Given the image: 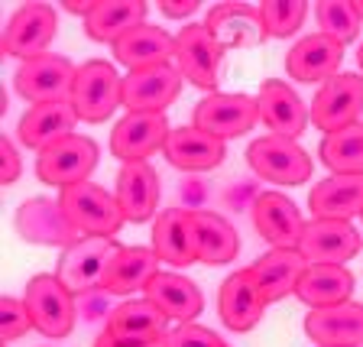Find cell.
<instances>
[{"label": "cell", "instance_id": "cell-1", "mask_svg": "<svg viewBox=\"0 0 363 347\" xmlns=\"http://www.w3.org/2000/svg\"><path fill=\"white\" fill-rule=\"evenodd\" d=\"M72 107L84 123H104L117 107H123V78L117 65L107 59L82 62L72 84Z\"/></svg>", "mask_w": 363, "mask_h": 347}, {"label": "cell", "instance_id": "cell-2", "mask_svg": "<svg viewBox=\"0 0 363 347\" xmlns=\"http://www.w3.org/2000/svg\"><path fill=\"white\" fill-rule=\"evenodd\" d=\"M23 302L30 309L33 328L43 338H68L78 321V299L55 272H39L26 282Z\"/></svg>", "mask_w": 363, "mask_h": 347}, {"label": "cell", "instance_id": "cell-3", "mask_svg": "<svg viewBox=\"0 0 363 347\" xmlns=\"http://www.w3.org/2000/svg\"><path fill=\"white\" fill-rule=\"evenodd\" d=\"M59 204L82 237H113L121 231L123 221H127L121 204H117V195H111V192L94 185V182H82V185L62 189Z\"/></svg>", "mask_w": 363, "mask_h": 347}, {"label": "cell", "instance_id": "cell-4", "mask_svg": "<svg viewBox=\"0 0 363 347\" xmlns=\"http://www.w3.org/2000/svg\"><path fill=\"white\" fill-rule=\"evenodd\" d=\"M224 45L211 36L204 23H185L175 36V68L185 82L195 88L214 94L220 84V68H224Z\"/></svg>", "mask_w": 363, "mask_h": 347}, {"label": "cell", "instance_id": "cell-5", "mask_svg": "<svg viewBox=\"0 0 363 347\" xmlns=\"http://www.w3.org/2000/svg\"><path fill=\"white\" fill-rule=\"evenodd\" d=\"M247 163L263 182H276V185H289V189L305 185L311 179V156L295 140L276 133L253 140L247 150Z\"/></svg>", "mask_w": 363, "mask_h": 347}, {"label": "cell", "instance_id": "cell-6", "mask_svg": "<svg viewBox=\"0 0 363 347\" xmlns=\"http://www.w3.org/2000/svg\"><path fill=\"white\" fill-rule=\"evenodd\" d=\"M117 253H121V243L113 241V237H82L78 243L62 250L55 276L75 295L101 289Z\"/></svg>", "mask_w": 363, "mask_h": 347}, {"label": "cell", "instance_id": "cell-7", "mask_svg": "<svg viewBox=\"0 0 363 347\" xmlns=\"http://www.w3.org/2000/svg\"><path fill=\"white\" fill-rule=\"evenodd\" d=\"M98 143L91 136L72 133L65 140H59L55 146H49L45 153L36 156V175L39 182L52 185V189H72V185H82L88 182V175L98 166Z\"/></svg>", "mask_w": 363, "mask_h": 347}, {"label": "cell", "instance_id": "cell-8", "mask_svg": "<svg viewBox=\"0 0 363 347\" xmlns=\"http://www.w3.org/2000/svg\"><path fill=\"white\" fill-rule=\"evenodd\" d=\"M259 121V101L243 94V91H214L208 98H201L195 104L191 123L204 133L218 136V140H234L243 136L247 130H253Z\"/></svg>", "mask_w": 363, "mask_h": 347}, {"label": "cell", "instance_id": "cell-9", "mask_svg": "<svg viewBox=\"0 0 363 347\" xmlns=\"http://www.w3.org/2000/svg\"><path fill=\"white\" fill-rule=\"evenodd\" d=\"M55 33H59V13L52 4H43V0L23 4L4 26V53L23 62L36 59L49 53Z\"/></svg>", "mask_w": 363, "mask_h": 347}, {"label": "cell", "instance_id": "cell-10", "mask_svg": "<svg viewBox=\"0 0 363 347\" xmlns=\"http://www.w3.org/2000/svg\"><path fill=\"white\" fill-rule=\"evenodd\" d=\"M360 114H363V75H357V72L334 75L331 82L318 88L315 101H311V123L325 136L360 123Z\"/></svg>", "mask_w": 363, "mask_h": 347}, {"label": "cell", "instance_id": "cell-11", "mask_svg": "<svg viewBox=\"0 0 363 347\" xmlns=\"http://www.w3.org/2000/svg\"><path fill=\"white\" fill-rule=\"evenodd\" d=\"M78 68L65 55L45 53L36 59H26L13 75V88L30 104H49V101H72Z\"/></svg>", "mask_w": 363, "mask_h": 347}, {"label": "cell", "instance_id": "cell-12", "mask_svg": "<svg viewBox=\"0 0 363 347\" xmlns=\"http://www.w3.org/2000/svg\"><path fill=\"white\" fill-rule=\"evenodd\" d=\"M13 227L23 241L36 243V247L68 250L72 243L82 241V234L65 218V211H62V204L55 198H26L13 214Z\"/></svg>", "mask_w": 363, "mask_h": 347}, {"label": "cell", "instance_id": "cell-13", "mask_svg": "<svg viewBox=\"0 0 363 347\" xmlns=\"http://www.w3.org/2000/svg\"><path fill=\"white\" fill-rule=\"evenodd\" d=\"M253 211V227L266 243H272V250H298L305 234V224L298 204L282 192H259L257 202L250 204Z\"/></svg>", "mask_w": 363, "mask_h": 347}, {"label": "cell", "instance_id": "cell-14", "mask_svg": "<svg viewBox=\"0 0 363 347\" xmlns=\"http://www.w3.org/2000/svg\"><path fill=\"white\" fill-rule=\"evenodd\" d=\"M182 82L175 65L136 68L123 75V107L127 114H166V107L179 98Z\"/></svg>", "mask_w": 363, "mask_h": 347}, {"label": "cell", "instance_id": "cell-15", "mask_svg": "<svg viewBox=\"0 0 363 347\" xmlns=\"http://www.w3.org/2000/svg\"><path fill=\"white\" fill-rule=\"evenodd\" d=\"M172 123L166 114H123L111 133V153L127 163H146L152 153H159L169 140Z\"/></svg>", "mask_w": 363, "mask_h": 347}, {"label": "cell", "instance_id": "cell-16", "mask_svg": "<svg viewBox=\"0 0 363 347\" xmlns=\"http://www.w3.org/2000/svg\"><path fill=\"white\" fill-rule=\"evenodd\" d=\"M269 309V302L263 299L257 280L250 270H237L220 282L218 292V315L224 321L227 331H253L263 321V312Z\"/></svg>", "mask_w": 363, "mask_h": 347}, {"label": "cell", "instance_id": "cell-17", "mask_svg": "<svg viewBox=\"0 0 363 347\" xmlns=\"http://www.w3.org/2000/svg\"><path fill=\"white\" fill-rule=\"evenodd\" d=\"M363 247V237L350 221H325V218H311L305 224L302 234V257L308 263H337L347 266V260H354Z\"/></svg>", "mask_w": 363, "mask_h": 347}, {"label": "cell", "instance_id": "cell-18", "mask_svg": "<svg viewBox=\"0 0 363 347\" xmlns=\"http://www.w3.org/2000/svg\"><path fill=\"white\" fill-rule=\"evenodd\" d=\"M259 121L272 130L276 136H286V140H298L305 133L311 121V111L305 107L302 94L292 88L282 78H266L259 84Z\"/></svg>", "mask_w": 363, "mask_h": 347}, {"label": "cell", "instance_id": "cell-19", "mask_svg": "<svg viewBox=\"0 0 363 347\" xmlns=\"http://www.w3.org/2000/svg\"><path fill=\"white\" fill-rule=\"evenodd\" d=\"M104 331L113 334L117 341H123V344L143 347V344L166 341V334L172 328H169V315H162L143 295V299H127V302L113 305V312L107 315Z\"/></svg>", "mask_w": 363, "mask_h": 347}, {"label": "cell", "instance_id": "cell-20", "mask_svg": "<svg viewBox=\"0 0 363 347\" xmlns=\"http://www.w3.org/2000/svg\"><path fill=\"white\" fill-rule=\"evenodd\" d=\"M340 62H344V45L337 39L325 36V33H311V36H302L286 53V72L295 82L325 84L334 75H340Z\"/></svg>", "mask_w": 363, "mask_h": 347}, {"label": "cell", "instance_id": "cell-21", "mask_svg": "<svg viewBox=\"0 0 363 347\" xmlns=\"http://www.w3.org/2000/svg\"><path fill=\"white\" fill-rule=\"evenodd\" d=\"M78 114L72 107V101H49V104H30V111L20 117L16 123V140L26 150L45 153L49 146H55L59 140L75 133Z\"/></svg>", "mask_w": 363, "mask_h": 347}, {"label": "cell", "instance_id": "cell-22", "mask_svg": "<svg viewBox=\"0 0 363 347\" xmlns=\"http://www.w3.org/2000/svg\"><path fill=\"white\" fill-rule=\"evenodd\" d=\"M162 156L175 169H182V172H208V169H218L227 159V143L211 133H204V130H198L195 123H189V127L169 130Z\"/></svg>", "mask_w": 363, "mask_h": 347}, {"label": "cell", "instance_id": "cell-23", "mask_svg": "<svg viewBox=\"0 0 363 347\" xmlns=\"http://www.w3.org/2000/svg\"><path fill=\"white\" fill-rule=\"evenodd\" d=\"M159 175L150 163H127L117 172V204L130 224L156 221L159 211Z\"/></svg>", "mask_w": 363, "mask_h": 347}, {"label": "cell", "instance_id": "cell-24", "mask_svg": "<svg viewBox=\"0 0 363 347\" xmlns=\"http://www.w3.org/2000/svg\"><path fill=\"white\" fill-rule=\"evenodd\" d=\"M204 26L224 49H257L266 39L259 7H250V4H218L208 10Z\"/></svg>", "mask_w": 363, "mask_h": 347}, {"label": "cell", "instance_id": "cell-25", "mask_svg": "<svg viewBox=\"0 0 363 347\" xmlns=\"http://www.w3.org/2000/svg\"><path fill=\"white\" fill-rule=\"evenodd\" d=\"M152 250L162 263L175 266H191L198 263V247H195V227H191V214L185 208H162L152 221Z\"/></svg>", "mask_w": 363, "mask_h": 347}, {"label": "cell", "instance_id": "cell-26", "mask_svg": "<svg viewBox=\"0 0 363 347\" xmlns=\"http://www.w3.org/2000/svg\"><path fill=\"white\" fill-rule=\"evenodd\" d=\"M305 334L318 347H363V302H344L305 315Z\"/></svg>", "mask_w": 363, "mask_h": 347}, {"label": "cell", "instance_id": "cell-27", "mask_svg": "<svg viewBox=\"0 0 363 347\" xmlns=\"http://www.w3.org/2000/svg\"><path fill=\"white\" fill-rule=\"evenodd\" d=\"M146 299L162 315H169V321H179V325H189L204 312V295L198 289V282H191L189 276H182L175 270L159 272L156 280L146 286Z\"/></svg>", "mask_w": 363, "mask_h": 347}, {"label": "cell", "instance_id": "cell-28", "mask_svg": "<svg viewBox=\"0 0 363 347\" xmlns=\"http://www.w3.org/2000/svg\"><path fill=\"white\" fill-rule=\"evenodd\" d=\"M305 270H308V260L302 257V250H269L250 266L259 292H263V299L269 305L292 295L298 289V282H302Z\"/></svg>", "mask_w": 363, "mask_h": 347}, {"label": "cell", "instance_id": "cell-29", "mask_svg": "<svg viewBox=\"0 0 363 347\" xmlns=\"http://www.w3.org/2000/svg\"><path fill=\"white\" fill-rule=\"evenodd\" d=\"M308 208L315 218L350 221L363 214V175H328L308 192Z\"/></svg>", "mask_w": 363, "mask_h": 347}, {"label": "cell", "instance_id": "cell-30", "mask_svg": "<svg viewBox=\"0 0 363 347\" xmlns=\"http://www.w3.org/2000/svg\"><path fill=\"white\" fill-rule=\"evenodd\" d=\"M295 295H298L311 312L344 305V302H350V295H354V272L337 263H308V270H305Z\"/></svg>", "mask_w": 363, "mask_h": 347}, {"label": "cell", "instance_id": "cell-31", "mask_svg": "<svg viewBox=\"0 0 363 347\" xmlns=\"http://www.w3.org/2000/svg\"><path fill=\"white\" fill-rule=\"evenodd\" d=\"M113 59L127 65V72L152 65H169L175 59V36H169L156 23H143L113 45Z\"/></svg>", "mask_w": 363, "mask_h": 347}, {"label": "cell", "instance_id": "cell-32", "mask_svg": "<svg viewBox=\"0 0 363 347\" xmlns=\"http://www.w3.org/2000/svg\"><path fill=\"white\" fill-rule=\"evenodd\" d=\"M191 227H195V247H198V263L208 266H224L237 260L240 253V234L237 227L218 211H189Z\"/></svg>", "mask_w": 363, "mask_h": 347}, {"label": "cell", "instance_id": "cell-33", "mask_svg": "<svg viewBox=\"0 0 363 347\" xmlns=\"http://www.w3.org/2000/svg\"><path fill=\"white\" fill-rule=\"evenodd\" d=\"M146 23V4L143 0H98L91 16L84 20V33L94 43L117 45L127 33Z\"/></svg>", "mask_w": 363, "mask_h": 347}, {"label": "cell", "instance_id": "cell-34", "mask_svg": "<svg viewBox=\"0 0 363 347\" xmlns=\"http://www.w3.org/2000/svg\"><path fill=\"white\" fill-rule=\"evenodd\" d=\"M159 263H162V260L156 257L152 247H121V253L113 257L101 289L111 295H130V292H136V289L146 292V286L162 272Z\"/></svg>", "mask_w": 363, "mask_h": 347}, {"label": "cell", "instance_id": "cell-35", "mask_svg": "<svg viewBox=\"0 0 363 347\" xmlns=\"http://www.w3.org/2000/svg\"><path fill=\"white\" fill-rule=\"evenodd\" d=\"M318 156L331 175H363V123L328 133L318 146Z\"/></svg>", "mask_w": 363, "mask_h": 347}, {"label": "cell", "instance_id": "cell-36", "mask_svg": "<svg viewBox=\"0 0 363 347\" xmlns=\"http://www.w3.org/2000/svg\"><path fill=\"white\" fill-rule=\"evenodd\" d=\"M315 20L321 26V33L331 39H337L340 45L354 43L360 36V16L354 10V0H318L315 4Z\"/></svg>", "mask_w": 363, "mask_h": 347}, {"label": "cell", "instance_id": "cell-37", "mask_svg": "<svg viewBox=\"0 0 363 347\" xmlns=\"http://www.w3.org/2000/svg\"><path fill=\"white\" fill-rule=\"evenodd\" d=\"M259 16H263L266 36L289 39L292 33L302 30L305 16H308V4L305 0H263L259 4Z\"/></svg>", "mask_w": 363, "mask_h": 347}, {"label": "cell", "instance_id": "cell-38", "mask_svg": "<svg viewBox=\"0 0 363 347\" xmlns=\"http://www.w3.org/2000/svg\"><path fill=\"white\" fill-rule=\"evenodd\" d=\"M30 328H33V318H30L26 302L13 299V295H4V299H0V338H4V344L23 338Z\"/></svg>", "mask_w": 363, "mask_h": 347}, {"label": "cell", "instance_id": "cell-39", "mask_svg": "<svg viewBox=\"0 0 363 347\" xmlns=\"http://www.w3.org/2000/svg\"><path fill=\"white\" fill-rule=\"evenodd\" d=\"M166 347H227V344L218 331L198 325V321H189V325H175L166 334Z\"/></svg>", "mask_w": 363, "mask_h": 347}, {"label": "cell", "instance_id": "cell-40", "mask_svg": "<svg viewBox=\"0 0 363 347\" xmlns=\"http://www.w3.org/2000/svg\"><path fill=\"white\" fill-rule=\"evenodd\" d=\"M78 299V315L84 318V321H98V318H104L107 321V315H111V292H104V289H91V292H82V295H75Z\"/></svg>", "mask_w": 363, "mask_h": 347}, {"label": "cell", "instance_id": "cell-41", "mask_svg": "<svg viewBox=\"0 0 363 347\" xmlns=\"http://www.w3.org/2000/svg\"><path fill=\"white\" fill-rule=\"evenodd\" d=\"M23 172V159H20V150L10 136H0V182L4 185H13Z\"/></svg>", "mask_w": 363, "mask_h": 347}, {"label": "cell", "instance_id": "cell-42", "mask_svg": "<svg viewBox=\"0 0 363 347\" xmlns=\"http://www.w3.org/2000/svg\"><path fill=\"white\" fill-rule=\"evenodd\" d=\"M198 7H201L198 0H159V13L169 16V20H189L198 13Z\"/></svg>", "mask_w": 363, "mask_h": 347}, {"label": "cell", "instance_id": "cell-43", "mask_svg": "<svg viewBox=\"0 0 363 347\" xmlns=\"http://www.w3.org/2000/svg\"><path fill=\"white\" fill-rule=\"evenodd\" d=\"M179 195H182V202H185V211H201V208H204V198H208V189H204L198 179H189L179 189Z\"/></svg>", "mask_w": 363, "mask_h": 347}, {"label": "cell", "instance_id": "cell-44", "mask_svg": "<svg viewBox=\"0 0 363 347\" xmlns=\"http://www.w3.org/2000/svg\"><path fill=\"white\" fill-rule=\"evenodd\" d=\"M259 192L253 189V182H243V185H234V189H227V204H243L250 198V202H257Z\"/></svg>", "mask_w": 363, "mask_h": 347}, {"label": "cell", "instance_id": "cell-45", "mask_svg": "<svg viewBox=\"0 0 363 347\" xmlns=\"http://www.w3.org/2000/svg\"><path fill=\"white\" fill-rule=\"evenodd\" d=\"M94 4H98V0H82V4L65 0V4H62V10H68V13H75V16H82V20H88L91 10H94Z\"/></svg>", "mask_w": 363, "mask_h": 347}, {"label": "cell", "instance_id": "cell-46", "mask_svg": "<svg viewBox=\"0 0 363 347\" xmlns=\"http://www.w3.org/2000/svg\"><path fill=\"white\" fill-rule=\"evenodd\" d=\"M94 347H133V344H123V341H117L113 334L101 331L98 338H94ZM143 347H166V341H159V344H143Z\"/></svg>", "mask_w": 363, "mask_h": 347}, {"label": "cell", "instance_id": "cell-47", "mask_svg": "<svg viewBox=\"0 0 363 347\" xmlns=\"http://www.w3.org/2000/svg\"><path fill=\"white\" fill-rule=\"evenodd\" d=\"M354 10H357V16H360V23H363V0H354Z\"/></svg>", "mask_w": 363, "mask_h": 347}, {"label": "cell", "instance_id": "cell-48", "mask_svg": "<svg viewBox=\"0 0 363 347\" xmlns=\"http://www.w3.org/2000/svg\"><path fill=\"white\" fill-rule=\"evenodd\" d=\"M357 65H360V72H363V43H360V49H357Z\"/></svg>", "mask_w": 363, "mask_h": 347}, {"label": "cell", "instance_id": "cell-49", "mask_svg": "<svg viewBox=\"0 0 363 347\" xmlns=\"http://www.w3.org/2000/svg\"><path fill=\"white\" fill-rule=\"evenodd\" d=\"M360 221H363V214H360Z\"/></svg>", "mask_w": 363, "mask_h": 347}]
</instances>
